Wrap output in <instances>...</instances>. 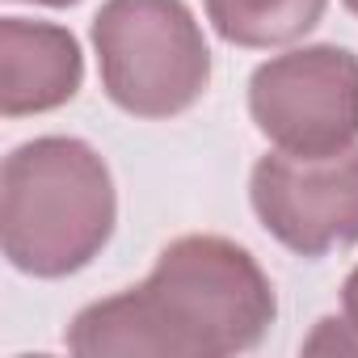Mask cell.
Instances as JSON below:
<instances>
[{
    "mask_svg": "<svg viewBox=\"0 0 358 358\" xmlns=\"http://www.w3.org/2000/svg\"><path fill=\"white\" fill-rule=\"evenodd\" d=\"M118 199L106 160L72 135L17 143L0 169V245L30 278L85 270L114 236Z\"/></svg>",
    "mask_w": 358,
    "mask_h": 358,
    "instance_id": "cell-2",
    "label": "cell"
},
{
    "mask_svg": "<svg viewBox=\"0 0 358 358\" xmlns=\"http://www.w3.org/2000/svg\"><path fill=\"white\" fill-rule=\"evenodd\" d=\"M274 316V287L249 249L177 236L139 287L76 312L64 341L89 358H228L257 350Z\"/></svg>",
    "mask_w": 358,
    "mask_h": 358,
    "instance_id": "cell-1",
    "label": "cell"
},
{
    "mask_svg": "<svg viewBox=\"0 0 358 358\" xmlns=\"http://www.w3.org/2000/svg\"><path fill=\"white\" fill-rule=\"evenodd\" d=\"M341 5H345V9H350L354 17H358V0H341Z\"/></svg>",
    "mask_w": 358,
    "mask_h": 358,
    "instance_id": "cell-11",
    "label": "cell"
},
{
    "mask_svg": "<svg viewBox=\"0 0 358 358\" xmlns=\"http://www.w3.org/2000/svg\"><path fill=\"white\" fill-rule=\"evenodd\" d=\"M93 51L106 97L135 118L186 114L211 85V47L186 0H106Z\"/></svg>",
    "mask_w": 358,
    "mask_h": 358,
    "instance_id": "cell-3",
    "label": "cell"
},
{
    "mask_svg": "<svg viewBox=\"0 0 358 358\" xmlns=\"http://www.w3.org/2000/svg\"><path fill=\"white\" fill-rule=\"evenodd\" d=\"M26 5H47V9H68V5H76V0H26Z\"/></svg>",
    "mask_w": 358,
    "mask_h": 358,
    "instance_id": "cell-10",
    "label": "cell"
},
{
    "mask_svg": "<svg viewBox=\"0 0 358 358\" xmlns=\"http://www.w3.org/2000/svg\"><path fill=\"white\" fill-rule=\"evenodd\" d=\"M358 354V329L341 316H324L320 324H316V333L303 341V354Z\"/></svg>",
    "mask_w": 358,
    "mask_h": 358,
    "instance_id": "cell-8",
    "label": "cell"
},
{
    "mask_svg": "<svg viewBox=\"0 0 358 358\" xmlns=\"http://www.w3.org/2000/svg\"><path fill=\"white\" fill-rule=\"evenodd\" d=\"M215 34L232 47H287L320 26L329 0H203Z\"/></svg>",
    "mask_w": 358,
    "mask_h": 358,
    "instance_id": "cell-7",
    "label": "cell"
},
{
    "mask_svg": "<svg viewBox=\"0 0 358 358\" xmlns=\"http://www.w3.org/2000/svg\"><path fill=\"white\" fill-rule=\"evenodd\" d=\"M80 43L51 22L5 17L0 22V110L5 118L47 114L80 93Z\"/></svg>",
    "mask_w": 358,
    "mask_h": 358,
    "instance_id": "cell-6",
    "label": "cell"
},
{
    "mask_svg": "<svg viewBox=\"0 0 358 358\" xmlns=\"http://www.w3.org/2000/svg\"><path fill=\"white\" fill-rule=\"evenodd\" d=\"M257 131L291 156H333L358 143V55L333 43L266 59L249 80Z\"/></svg>",
    "mask_w": 358,
    "mask_h": 358,
    "instance_id": "cell-4",
    "label": "cell"
},
{
    "mask_svg": "<svg viewBox=\"0 0 358 358\" xmlns=\"http://www.w3.org/2000/svg\"><path fill=\"white\" fill-rule=\"evenodd\" d=\"M249 203L257 224L299 257L358 245V148L333 156H262L249 177Z\"/></svg>",
    "mask_w": 358,
    "mask_h": 358,
    "instance_id": "cell-5",
    "label": "cell"
},
{
    "mask_svg": "<svg viewBox=\"0 0 358 358\" xmlns=\"http://www.w3.org/2000/svg\"><path fill=\"white\" fill-rule=\"evenodd\" d=\"M341 316L358 329V266L345 274V282H341Z\"/></svg>",
    "mask_w": 358,
    "mask_h": 358,
    "instance_id": "cell-9",
    "label": "cell"
}]
</instances>
